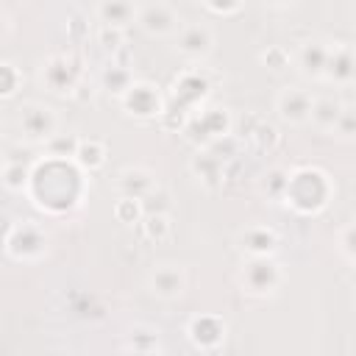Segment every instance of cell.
I'll list each match as a JSON object with an SVG mask.
<instances>
[{
  "label": "cell",
  "instance_id": "16",
  "mask_svg": "<svg viewBox=\"0 0 356 356\" xmlns=\"http://www.w3.org/2000/svg\"><path fill=\"white\" fill-rule=\"evenodd\" d=\"M95 14L100 19V25H108V28H125L128 22H136V14H139V6L136 3H128V0H103L95 6Z\"/></svg>",
  "mask_w": 356,
  "mask_h": 356
},
{
  "label": "cell",
  "instance_id": "2",
  "mask_svg": "<svg viewBox=\"0 0 356 356\" xmlns=\"http://www.w3.org/2000/svg\"><path fill=\"white\" fill-rule=\"evenodd\" d=\"M239 284H242L245 292L259 295V298L275 295V289L284 284V267L273 256H250L242 264Z\"/></svg>",
  "mask_w": 356,
  "mask_h": 356
},
{
  "label": "cell",
  "instance_id": "31",
  "mask_svg": "<svg viewBox=\"0 0 356 356\" xmlns=\"http://www.w3.org/2000/svg\"><path fill=\"white\" fill-rule=\"evenodd\" d=\"M286 58H289V56H286L281 47H270V50L261 56V61H264L267 67H273V70H281V67L286 64Z\"/></svg>",
  "mask_w": 356,
  "mask_h": 356
},
{
  "label": "cell",
  "instance_id": "13",
  "mask_svg": "<svg viewBox=\"0 0 356 356\" xmlns=\"http://www.w3.org/2000/svg\"><path fill=\"white\" fill-rule=\"evenodd\" d=\"M120 103L134 117H153V114L161 111V95H159V89L153 83H145V81H136Z\"/></svg>",
  "mask_w": 356,
  "mask_h": 356
},
{
  "label": "cell",
  "instance_id": "29",
  "mask_svg": "<svg viewBox=\"0 0 356 356\" xmlns=\"http://www.w3.org/2000/svg\"><path fill=\"white\" fill-rule=\"evenodd\" d=\"M337 242H339L342 256H345V259H350V261L356 264V220H353V222H348V225L339 231Z\"/></svg>",
  "mask_w": 356,
  "mask_h": 356
},
{
  "label": "cell",
  "instance_id": "4",
  "mask_svg": "<svg viewBox=\"0 0 356 356\" xmlns=\"http://www.w3.org/2000/svg\"><path fill=\"white\" fill-rule=\"evenodd\" d=\"M6 253L17 261H36L47 253V234L31 220L17 222L6 234Z\"/></svg>",
  "mask_w": 356,
  "mask_h": 356
},
{
  "label": "cell",
  "instance_id": "32",
  "mask_svg": "<svg viewBox=\"0 0 356 356\" xmlns=\"http://www.w3.org/2000/svg\"><path fill=\"white\" fill-rule=\"evenodd\" d=\"M206 8L209 11H214V14H236L239 8H242V3H231V6H220V3H206Z\"/></svg>",
  "mask_w": 356,
  "mask_h": 356
},
{
  "label": "cell",
  "instance_id": "24",
  "mask_svg": "<svg viewBox=\"0 0 356 356\" xmlns=\"http://www.w3.org/2000/svg\"><path fill=\"white\" fill-rule=\"evenodd\" d=\"M159 337L147 328H134L128 334V353H156Z\"/></svg>",
  "mask_w": 356,
  "mask_h": 356
},
{
  "label": "cell",
  "instance_id": "14",
  "mask_svg": "<svg viewBox=\"0 0 356 356\" xmlns=\"http://www.w3.org/2000/svg\"><path fill=\"white\" fill-rule=\"evenodd\" d=\"M192 345L203 348V350H211V348H220L225 342V323L214 314H197L189 320V328H186Z\"/></svg>",
  "mask_w": 356,
  "mask_h": 356
},
{
  "label": "cell",
  "instance_id": "11",
  "mask_svg": "<svg viewBox=\"0 0 356 356\" xmlns=\"http://www.w3.org/2000/svg\"><path fill=\"white\" fill-rule=\"evenodd\" d=\"M159 189L153 170L147 167H125L117 175V192L120 197H131V200H147L153 192Z\"/></svg>",
  "mask_w": 356,
  "mask_h": 356
},
{
  "label": "cell",
  "instance_id": "18",
  "mask_svg": "<svg viewBox=\"0 0 356 356\" xmlns=\"http://www.w3.org/2000/svg\"><path fill=\"white\" fill-rule=\"evenodd\" d=\"M192 172H195L206 186H214V184L220 181V175H222V159H220L217 153H211V150H200V153L195 156V161H192Z\"/></svg>",
  "mask_w": 356,
  "mask_h": 356
},
{
  "label": "cell",
  "instance_id": "20",
  "mask_svg": "<svg viewBox=\"0 0 356 356\" xmlns=\"http://www.w3.org/2000/svg\"><path fill=\"white\" fill-rule=\"evenodd\" d=\"M78 147H81V139H78L75 134H56V136H53V139L44 145L47 156H50V159H58V161L75 159Z\"/></svg>",
  "mask_w": 356,
  "mask_h": 356
},
{
  "label": "cell",
  "instance_id": "28",
  "mask_svg": "<svg viewBox=\"0 0 356 356\" xmlns=\"http://www.w3.org/2000/svg\"><path fill=\"white\" fill-rule=\"evenodd\" d=\"M114 214H117V220H122V222H136V220L142 217V200L120 197L117 206H114Z\"/></svg>",
  "mask_w": 356,
  "mask_h": 356
},
{
  "label": "cell",
  "instance_id": "22",
  "mask_svg": "<svg viewBox=\"0 0 356 356\" xmlns=\"http://www.w3.org/2000/svg\"><path fill=\"white\" fill-rule=\"evenodd\" d=\"M33 172L28 167H22V161H6L3 164V186L8 192H22L31 184Z\"/></svg>",
  "mask_w": 356,
  "mask_h": 356
},
{
  "label": "cell",
  "instance_id": "23",
  "mask_svg": "<svg viewBox=\"0 0 356 356\" xmlns=\"http://www.w3.org/2000/svg\"><path fill=\"white\" fill-rule=\"evenodd\" d=\"M289 178H292L289 170L275 167V170H270V172L264 175L261 192H264L267 197H273V200H284V197H286V189H289Z\"/></svg>",
  "mask_w": 356,
  "mask_h": 356
},
{
  "label": "cell",
  "instance_id": "9",
  "mask_svg": "<svg viewBox=\"0 0 356 356\" xmlns=\"http://www.w3.org/2000/svg\"><path fill=\"white\" fill-rule=\"evenodd\" d=\"M186 270L181 264H159L147 275V289L161 300H175L186 292Z\"/></svg>",
  "mask_w": 356,
  "mask_h": 356
},
{
  "label": "cell",
  "instance_id": "3",
  "mask_svg": "<svg viewBox=\"0 0 356 356\" xmlns=\"http://www.w3.org/2000/svg\"><path fill=\"white\" fill-rule=\"evenodd\" d=\"M17 131L25 142H33V145H47L56 134H58V117L50 106H42V103H25L19 111H17Z\"/></svg>",
  "mask_w": 356,
  "mask_h": 356
},
{
  "label": "cell",
  "instance_id": "7",
  "mask_svg": "<svg viewBox=\"0 0 356 356\" xmlns=\"http://www.w3.org/2000/svg\"><path fill=\"white\" fill-rule=\"evenodd\" d=\"M136 25L147 36H172L181 31V14L170 3H145L139 6Z\"/></svg>",
  "mask_w": 356,
  "mask_h": 356
},
{
  "label": "cell",
  "instance_id": "27",
  "mask_svg": "<svg viewBox=\"0 0 356 356\" xmlns=\"http://www.w3.org/2000/svg\"><path fill=\"white\" fill-rule=\"evenodd\" d=\"M331 134L337 139H345V142L356 139V108L353 106H345V111L339 114V120H337V125H334Z\"/></svg>",
  "mask_w": 356,
  "mask_h": 356
},
{
  "label": "cell",
  "instance_id": "12",
  "mask_svg": "<svg viewBox=\"0 0 356 356\" xmlns=\"http://www.w3.org/2000/svg\"><path fill=\"white\" fill-rule=\"evenodd\" d=\"M325 81H331L337 86H353L356 83V47L353 44L334 42L328 70H325Z\"/></svg>",
  "mask_w": 356,
  "mask_h": 356
},
{
  "label": "cell",
  "instance_id": "15",
  "mask_svg": "<svg viewBox=\"0 0 356 356\" xmlns=\"http://www.w3.org/2000/svg\"><path fill=\"white\" fill-rule=\"evenodd\" d=\"M239 248L250 256H273L278 248V234L267 225H248L239 234Z\"/></svg>",
  "mask_w": 356,
  "mask_h": 356
},
{
  "label": "cell",
  "instance_id": "21",
  "mask_svg": "<svg viewBox=\"0 0 356 356\" xmlns=\"http://www.w3.org/2000/svg\"><path fill=\"white\" fill-rule=\"evenodd\" d=\"M75 161H78L83 170H97V167H103V161H106V147H103V142H97V139H81V147H78V153H75Z\"/></svg>",
  "mask_w": 356,
  "mask_h": 356
},
{
  "label": "cell",
  "instance_id": "30",
  "mask_svg": "<svg viewBox=\"0 0 356 356\" xmlns=\"http://www.w3.org/2000/svg\"><path fill=\"white\" fill-rule=\"evenodd\" d=\"M100 44H103V47H108V50L120 47V44H122V31H120V28L100 25Z\"/></svg>",
  "mask_w": 356,
  "mask_h": 356
},
{
  "label": "cell",
  "instance_id": "26",
  "mask_svg": "<svg viewBox=\"0 0 356 356\" xmlns=\"http://www.w3.org/2000/svg\"><path fill=\"white\" fill-rule=\"evenodd\" d=\"M22 83V72L11 64V61H3L0 64V95L3 97H11Z\"/></svg>",
  "mask_w": 356,
  "mask_h": 356
},
{
  "label": "cell",
  "instance_id": "8",
  "mask_svg": "<svg viewBox=\"0 0 356 356\" xmlns=\"http://www.w3.org/2000/svg\"><path fill=\"white\" fill-rule=\"evenodd\" d=\"M312 106H314V95L306 92V89H300V86H286L275 97V111L289 125L309 122L312 120Z\"/></svg>",
  "mask_w": 356,
  "mask_h": 356
},
{
  "label": "cell",
  "instance_id": "6",
  "mask_svg": "<svg viewBox=\"0 0 356 356\" xmlns=\"http://www.w3.org/2000/svg\"><path fill=\"white\" fill-rule=\"evenodd\" d=\"M175 50L186 61H206L214 50V31L206 22H186L175 33Z\"/></svg>",
  "mask_w": 356,
  "mask_h": 356
},
{
  "label": "cell",
  "instance_id": "10",
  "mask_svg": "<svg viewBox=\"0 0 356 356\" xmlns=\"http://www.w3.org/2000/svg\"><path fill=\"white\" fill-rule=\"evenodd\" d=\"M331 50H334V44L325 42V39H306V42L298 47V53H295V64H298V70H300L306 78L320 81V78H325Z\"/></svg>",
  "mask_w": 356,
  "mask_h": 356
},
{
  "label": "cell",
  "instance_id": "19",
  "mask_svg": "<svg viewBox=\"0 0 356 356\" xmlns=\"http://www.w3.org/2000/svg\"><path fill=\"white\" fill-rule=\"evenodd\" d=\"M100 83H103L106 92H114V95L122 100V97L128 95V89H131L136 81H134V75H131L128 67H120V64H117V67H108V70L100 75Z\"/></svg>",
  "mask_w": 356,
  "mask_h": 356
},
{
  "label": "cell",
  "instance_id": "17",
  "mask_svg": "<svg viewBox=\"0 0 356 356\" xmlns=\"http://www.w3.org/2000/svg\"><path fill=\"white\" fill-rule=\"evenodd\" d=\"M342 111H345V103H342V100H337V97H331V95L314 97L312 120H309V122H314L320 131H334V125H337V120H339Z\"/></svg>",
  "mask_w": 356,
  "mask_h": 356
},
{
  "label": "cell",
  "instance_id": "1",
  "mask_svg": "<svg viewBox=\"0 0 356 356\" xmlns=\"http://www.w3.org/2000/svg\"><path fill=\"white\" fill-rule=\"evenodd\" d=\"M334 195V184L328 181V175L317 167H300L292 172L289 178V189L284 203L292 206L300 214H314L320 209H325L328 197Z\"/></svg>",
  "mask_w": 356,
  "mask_h": 356
},
{
  "label": "cell",
  "instance_id": "25",
  "mask_svg": "<svg viewBox=\"0 0 356 356\" xmlns=\"http://www.w3.org/2000/svg\"><path fill=\"white\" fill-rule=\"evenodd\" d=\"M142 225H145V234H147V239H156V242L167 239V236H170V231H172V222H170V217H167L164 211L147 214Z\"/></svg>",
  "mask_w": 356,
  "mask_h": 356
},
{
  "label": "cell",
  "instance_id": "33",
  "mask_svg": "<svg viewBox=\"0 0 356 356\" xmlns=\"http://www.w3.org/2000/svg\"><path fill=\"white\" fill-rule=\"evenodd\" d=\"M350 284H353V289H356V267H353V273H350Z\"/></svg>",
  "mask_w": 356,
  "mask_h": 356
},
{
  "label": "cell",
  "instance_id": "5",
  "mask_svg": "<svg viewBox=\"0 0 356 356\" xmlns=\"http://www.w3.org/2000/svg\"><path fill=\"white\" fill-rule=\"evenodd\" d=\"M81 78V67L72 56L53 53L39 64V81L53 92V95H72Z\"/></svg>",
  "mask_w": 356,
  "mask_h": 356
}]
</instances>
